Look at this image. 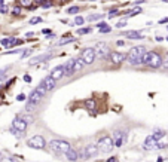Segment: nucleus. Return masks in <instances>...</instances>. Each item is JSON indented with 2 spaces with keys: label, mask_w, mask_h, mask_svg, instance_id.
Instances as JSON below:
<instances>
[{
  "label": "nucleus",
  "mask_w": 168,
  "mask_h": 162,
  "mask_svg": "<svg viewBox=\"0 0 168 162\" xmlns=\"http://www.w3.org/2000/svg\"><path fill=\"white\" fill-rule=\"evenodd\" d=\"M146 48L144 46H134L129 49L128 55H126V61L132 66H140L144 64V57H146Z\"/></svg>",
  "instance_id": "f257e3e1"
},
{
  "label": "nucleus",
  "mask_w": 168,
  "mask_h": 162,
  "mask_svg": "<svg viewBox=\"0 0 168 162\" xmlns=\"http://www.w3.org/2000/svg\"><path fill=\"white\" fill-rule=\"evenodd\" d=\"M49 147L58 155H66L72 149L70 143L66 140H52V141H49Z\"/></svg>",
  "instance_id": "f03ea898"
},
{
  "label": "nucleus",
  "mask_w": 168,
  "mask_h": 162,
  "mask_svg": "<svg viewBox=\"0 0 168 162\" xmlns=\"http://www.w3.org/2000/svg\"><path fill=\"white\" fill-rule=\"evenodd\" d=\"M144 64L152 69H159V67H162V58L156 52H147L144 57Z\"/></svg>",
  "instance_id": "7ed1b4c3"
},
{
  "label": "nucleus",
  "mask_w": 168,
  "mask_h": 162,
  "mask_svg": "<svg viewBox=\"0 0 168 162\" xmlns=\"http://www.w3.org/2000/svg\"><path fill=\"white\" fill-rule=\"evenodd\" d=\"M97 147H98L100 152H110V150L115 147V144H113V138H112L110 135H104V137H101V138L97 141Z\"/></svg>",
  "instance_id": "20e7f679"
},
{
  "label": "nucleus",
  "mask_w": 168,
  "mask_h": 162,
  "mask_svg": "<svg viewBox=\"0 0 168 162\" xmlns=\"http://www.w3.org/2000/svg\"><path fill=\"white\" fill-rule=\"evenodd\" d=\"M27 123L22 121V118H15V121L12 122V132H15L16 134V137H21V134L22 132H25V129H27Z\"/></svg>",
  "instance_id": "39448f33"
},
{
  "label": "nucleus",
  "mask_w": 168,
  "mask_h": 162,
  "mask_svg": "<svg viewBox=\"0 0 168 162\" xmlns=\"http://www.w3.org/2000/svg\"><path fill=\"white\" fill-rule=\"evenodd\" d=\"M27 146L31 149H43L46 146V141H45L43 135H33L31 138L27 140Z\"/></svg>",
  "instance_id": "423d86ee"
},
{
  "label": "nucleus",
  "mask_w": 168,
  "mask_h": 162,
  "mask_svg": "<svg viewBox=\"0 0 168 162\" xmlns=\"http://www.w3.org/2000/svg\"><path fill=\"white\" fill-rule=\"evenodd\" d=\"M81 58L84 60L85 66H91L94 63V60H95V51H94V48H85L84 51H82V57Z\"/></svg>",
  "instance_id": "0eeeda50"
},
{
  "label": "nucleus",
  "mask_w": 168,
  "mask_h": 162,
  "mask_svg": "<svg viewBox=\"0 0 168 162\" xmlns=\"http://www.w3.org/2000/svg\"><path fill=\"white\" fill-rule=\"evenodd\" d=\"M94 51H95V57L97 58H104V57H109V46H107V43H104V42H98L97 43V46L94 48Z\"/></svg>",
  "instance_id": "6e6552de"
},
{
  "label": "nucleus",
  "mask_w": 168,
  "mask_h": 162,
  "mask_svg": "<svg viewBox=\"0 0 168 162\" xmlns=\"http://www.w3.org/2000/svg\"><path fill=\"white\" fill-rule=\"evenodd\" d=\"M98 147H97V144H89V146H86L84 149V152H82V156L84 158H94V156H97L98 155Z\"/></svg>",
  "instance_id": "1a4fd4ad"
},
{
  "label": "nucleus",
  "mask_w": 168,
  "mask_h": 162,
  "mask_svg": "<svg viewBox=\"0 0 168 162\" xmlns=\"http://www.w3.org/2000/svg\"><path fill=\"white\" fill-rule=\"evenodd\" d=\"M109 58H110V61L113 63V64H122L124 61H125L126 55H124L122 52H116V51H113V52H110L109 54Z\"/></svg>",
  "instance_id": "9d476101"
},
{
  "label": "nucleus",
  "mask_w": 168,
  "mask_h": 162,
  "mask_svg": "<svg viewBox=\"0 0 168 162\" xmlns=\"http://www.w3.org/2000/svg\"><path fill=\"white\" fill-rule=\"evenodd\" d=\"M49 78H51V79H54L55 82L60 81L61 78H64V67H63V66H57V67H54V69L51 70Z\"/></svg>",
  "instance_id": "9b49d317"
},
{
  "label": "nucleus",
  "mask_w": 168,
  "mask_h": 162,
  "mask_svg": "<svg viewBox=\"0 0 168 162\" xmlns=\"http://www.w3.org/2000/svg\"><path fill=\"white\" fill-rule=\"evenodd\" d=\"M112 138H113L115 147H121V146L124 144V141H125V131H116L115 135H113Z\"/></svg>",
  "instance_id": "f8f14e48"
},
{
  "label": "nucleus",
  "mask_w": 168,
  "mask_h": 162,
  "mask_svg": "<svg viewBox=\"0 0 168 162\" xmlns=\"http://www.w3.org/2000/svg\"><path fill=\"white\" fill-rule=\"evenodd\" d=\"M63 67H64V78H70L75 73V58L69 60Z\"/></svg>",
  "instance_id": "ddd939ff"
},
{
  "label": "nucleus",
  "mask_w": 168,
  "mask_h": 162,
  "mask_svg": "<svg viewBox=\"0 0 168 162\" xmlns=\"http://www.w3.org/2000/svg\"><path fill=\"white\" fill-rule=\"evenodd\" d=\"M143 149L144 150H152V149H158V141L152 137V135H149L146 140H144V143H143Z\"/></svg>",
  "instance_id": "4468645a"
},
{
  "label": "nucleus",
  "mask_w": 168,
  "mask_h": 162,
  "mask_svg": "<svg viewBox=\"0 0 168 162\" xmlns=\"http://www.w3.org/2000/svg\"><path fill=\"white\" fill-rule=\"evenodd\" d=\"M42 98H43V95L40 94V92H37L36 89L28 95V100H27V103H31V104H39L40 101H42Z\"/></svg>",
  "instance_id": "2eb2a0df"
},
{
  "label": "nucleus",
  "mask_w": 168,
  "mask_h": 162,
  "mask_svg": "<svg viewBox=\"0 0 168 162\" xmlns=\"http://www.w3.org/2000/svg\"><path fill=\"white\" fill-rule=\"evenodd\" d=\"M39 86L45 88V89L49 92V91H52V89L55 88V81H54V79H51V78L48 76V78H45V79L40 82V85H39Z\"/></svg>",
  "instance_id": "dca6fc26"
},
{
  "label": "nucleus",
  "mask_w": 168,
  "mask_h": 162,
  "mask_svg": "<svg viewBox=\"0 0 168 162\" xmlns=\"http://www.w3.org/2000/svg\"><path fill=\"white\" fill-rule=\"evenodd\" d=\"M52 55L51 54H43V55H39V57H34L30 60V66H34V64H39V63H45L51 58Z\"/></svg>",
  "instance_id": "f3484780"
},
{
  "label": "nucleus",
  "mask_w": 168,
  "mask_h": 162,
  "mask_svg": "<svg viewBox=\"0 0 168 162\" xmlns=\"http://www.w3.org/2000/svg\"><path fill=\"white\" fill-rule=\"evenodd\" d=\"M66 158H67L70 162H76L78 159H79V153H78V150H75V149L72 147V149L66 153Z\"/></svg>",
  "instance_id": "a211bd4d"
},
{
  "label": "nucleus",
  "mask_w": 168,
  "mask_h": 162,
  "mask_svg": "<svg viewBox=\"0 0 168 162\" xmlns=\"http://www.w3.org/2000/svg\"><path fill=\"white\" fill-rule=\"evenodd\" d=\"M128 39H143V33L141 31H124L122 33Z\"/></svg>",
  "instance_id": "6ab92c4d"
},
{
  "label": "nucleus",
  "mask_w": 168,
  "mask_h": 162,
  "mask_svg": "<svg viewBox=\"0 0 168 162\" xmlns=\"http://www.w3.org/2000/svg\"><path fill=\"white\" fill-rule=\"evenodd\" d=\"M85 67V63L82 58H75V72H79Z\"/></svg>",
  "instance_id": "aec40b11"
},
{
  "label": "nucleus",
  "mask_w": 168,
  "mask_h": 162,
  "mask_svg": "<svg viewBox=\"0 0 168 162\" xmlns=\"http://www.w3.org/2000/svg\"><path fill=\"white\" fill-rule=\"evenodd\" d=\"M164 135H165V132H164V131H155V132L152 134V137H153V138H155L158 143H159V140H161Z\"/></svg>",
  "instance_id": "412c9836"
},
{
  "label": "nucleus",
  "mask_w": 168,
  "mask_h": 162,
  "mask_svg": "<svg viewBox=\"0 0 168 162\" xmlns=\"http://www.w3.org/2000/svg\"><path fill=\"white\" fill-rule=\"evenodd\" d=\"M85 107L89 109V110H94V109H95V101H94V100H86V101H85Z\"/></svg>",
  "instance_id": "4be33fe9"
},
{
  "label": "nucleus",
  "mask_w": 168,
  "mask_h": 162,
  "mask_svg": "<svg viewBox=\"0 0 168 162\" xmlns=\"http://www.w3.org/2000/svg\"><path fill=\"white\" fill-rule=\"evenodd\" d=\"M72 42H75L73 37H67V39H63V40L57 42L55 45H57V46H63V45H67V43H72Z\"/></svg>",
  "instance_id": "5701e85b"
},
{
  "label": "nucleus",
  "mask_w": 168,
  "mask_h": 162,
  "mask_svg": "<svg viewBox=\"0 0 168 162\" xmlns=\"http://www.w3.org/2000/svg\"><path fill=\"white\" fill-rule=\"evenodd\" d=\"M101 18H104V16L100 15V13H94V15H89L88 16V21H100Z\"/></svg>",
  "instance_id": "b1692460"
},
{
  "label": "nucleus",
  "mask_w": 168,
  "mask_h": 162,
  "mask_svg": "<svg viewBox=\"0 0 168 162\" xmlns=\"http://www.w3.org/2000/svg\"><path fill=\"white\" fill-rule=\"evenodd\" d=\"M79 10H81V7H79V6H72V7H69V9H67V12H69L70 15H73V13H78Z\"/></svg>",
  "instance_id": "393cba45"
},
{
  "label": "nucleus",
  "mask_w": 168,
  "mask_h": 162,
  "mask_svg": "<svg viewBox=\"0 0 168 162\" xmlns=\"http://www.w3.org/2000/svg\"><path fill=\"white\" fill-rule=\"evenodd\" d=\"M92 31V28L91 27H86V28H79L78 30V34H88V33H91Z\"/></svg>",
  "instance_id": "a878e982"
},
{
  "label": "nucleus",
  "mask_w": 168,
  "mask_h": 162,
  "mask_svg": "<svg viewBox=\"0 0 168 162\" xmlns=\"http://www.w3.org/2000/svg\"><path fill=\"white\" fill-rule=\"evenodd\" d=\"M10 43H12V39H3V40H0V45L4 46V48H9Z\"/></svg>",
  "instance_id": "bb28decb"
},
{
  "label": "nucleus",
  "mask_w": 168,
  "mask_h": 162,
  "mask_svg": "<svg viewBox=\"0 0 168 162\" xmlns=\"http://www.w3.org/2000/svg\"><path fill=\"white\" fill-rule=\"evenodd\" d=\"M34 109H37V104H31V103H27V104H25V110H27V112H31V110H34Z\"/></svg>",
  "instance_id": "cd10ccee"
},
{
  "label": "nucleus",
  "mask_w": 168,
  "mask_h": 162,
  "mask_svg": "<svg viewBox=\"0 0 168 162\" xmlns=\"http://www.w3.org/2000/svg\"><path fill=\"white\" fill-rule=\"evenodd\" d=\"M21 118H22V121L25 122V123H27V125H28V123H31V122H33V116H30V115H24V116H21Z\"/></svg>",
  "instance_id": "c85d7f7f"
},
{
  "label": "nucleus",
  "mask_w": 168,
  "mask_h": 162,
  "mask_svg": "<svg viewBox=\"0 0 168 162\" xmlns=\"http://www.w3.org/2000/svg\"><path fill=\"white\" fill-rule=\"evenodd\" d=\"M0 162H18L16 158H12V156H6V158H1Z\"/></svg>",
  "instance_id": "c756f323"
},
{
  "label": "nucleus",
  "mask_w": 168,
  "mask_h": 162,
  "mask_svg": "<svg viewBox=\"0 0 168 162\" xmlns=\"http://www.w3.org/2000/svg\"><path fill=\"white\" fill-rule=\"evenodd\" d=\"M84 22H85L84 16H76V18H75V24H76V25H82Z\"/></svg>",
  "instance_id": "7c9ffc66"
},
{
  "label": "nucleus",
  "mask_w": 168,
  "mask_h": 162,
  "mask_svg": "<svg viewBox=\"0 0 168 162\" xmlns=\"http://www.w3.org/2000/svg\"><path fill=\"white\" fill-rule=\"evenodd\" d=\"M110 31H112L110 25H104V27H101V28H100V33H110Z\"/></svg>",
  "instance_id": "2f4dec72"
},
{
  "label": "nucleus",
  "mask_w": 168,
  "mask_h": 162,
  "mask_svg": "<svg viewBox=\"0 0 168 162\" xmlns=\"http://www.w3.org/2000/svg\"><path fill=\"white\" fill-rule=\"evenodd\" d=\"M37 22H42V18L40 16H36V18H31L30 19V24H37Z\"/></svg>",
  "instance_id": "473e14b6"
},
{
  "label": "nucleus",
  "mask_w": 168,
  "mask_h": 162,
  "mask_svg": "<svg viewBox=\"0 0 168 162\" xmlns=\"http://www.w3.org/2000/svg\"><path fill=\"white\" fill-rule=\"evenodd\" d=\"M36 91H37V92H40V94H42L43 97H45V95L48 94V91H46L45 88H42V86H37V89H36Z\"/></svg>",
  "instance_id": "72a5a7b5"
},
{
  "label": "nucleus",
  "mask_w": 168,
  "mask_h": 162,
  "mask_svg": "<svg viewBox=\"0 0 168 162\" xmlns=\"http://www.w3.org/2000/svg\"><path fill=\"white\" fill-rule=\"evenodd\" d=\"M125 25H126V21H119V22L116 24L118 28H122V27H125Z\"/></svg>",
  "instance_id": "f704fd0d"
},
{
  "label": "nucleus",
  "mask_w": 168,
  "mask_h": 162,
  "mask_svg": "<svg viewBox=\"0 0 168 162\" xmlns=\"http://www.w3.org/2000/svg\"><path fill=\"white\" fill-rule=\"evenodd\" d=\"M16 100H18V101H24V100H25V95H24V94H19V95L16 97Z\"/></svg>",
  "instance_id": "c9c22d12"
},
{
  "label": "nucleus",
  "mask_w": 168,
  "mask_h": 162,
  "mask_svg": "<svg viewBox=\"0 0 168 162\" xmlns=\"http://www.w3.org/2000/svg\"><path fill=\"white\" fill-rule=\"evenodd\" d=\"M19 12H21V9H19V7H15V9L12 10V13H13V15H19Z\"/></svg>",
  "instance_id": "e433bc0d"
},
{
  "label": "nucleus",
  "mask_w": 168,
  "mask_h": 162,
  "mask_svg": "<svg viewBox=\"0 0 168 162\" xmlns=\"http://www.w3.org/2000/svg\"><path fill=\"white\" fill-rule=\"evenodd\" d=\"M24 82H27V83H30V82H31V78H30L28 75H25V76H24Z\"/></svg>",
  "instance_id": "4c0bfd02"
},
{
  "label": "nucleus",
  "mask_w": 168,
  "mask_h": 162,
  "mask_svg": "<svg viewBox=\"0 0 168 162\" xmlns=\"http://www.w3.org/2000/svg\"><path fill=\"white\" fill-rule=\"evenodd\" d=\"M162 67H164V69H167V70H168V58L165 60V61H162Z\"/></svg>",
  "instance_id": "58836bf2"
},
{
  "label": "nucleus",
  "mask_w": 168,
  "mask_h": 162,
  "mask_svg": "<svg viewBox=\"0 0 168 162\" xmlns=\"http://www.w3.org/2000/svg\"><path fill=\"white\" fill-rule=\"evenodd\" d=\"M30 52H31V51H25V52L21 55V58H25V57H28V55H30Z\"/></svg>",
  "instance_id": "ea45409f"
},
{
  "label": "nucleus",
  "mask_w": 168,
  "mask_h": 162,
  "mask_svg": "<svg viewBox=\"0 0 168 162\" xmlns=\"http://www.w3.org/2000/svg\"><path fill=\"white\" fill-rule=\"evenodd\" d=\"M107 162H118V158H115V156H113V158H110Z\"/></svg>",
  "instance_id": "a19ab883"
},
{
  "label": "nucleus",
  "mask_w": 168,
  "mask_h": 162,
  "mask_svg": "<svg viewBox=\"0 0 168 162\" xmlns=\"http://www.w3.org/2000/svg\"><path fill=\"white\" fill-rule=\"evenodd\" d=\"M116 43H118L119 46H124V45H125V42H124V40H118Z\"/></svg>",
  "instance_id": "79ce46f5"
},
{
  "label": "nucleus",
  "mask_w": 168,
  "mask_h": 162,
  "mask_svg": "<svg viewBox=\"0 0 168 162\" xmlns=\"http://www.w3.org/2000/svg\"><path fill=\"white\" fill-rule=\"evenodd\" d=\"M162 40H164V39H162L161 36H156V42H162Z\"/></svg>",
  "instance_id": "37998d69"
},
{
  "label": "nucleus",
  "mask_w": 168,
  "mask_h": 162,
  "mask_svg": "<svg viewBox=\"0 0 168 162\" xmlns=\"http://www.w3.org/2000/svg\"><path fill=\"white\" fill-rule=\"evenodd\" d=\"M167 21H168V18H164V19H161L159 22H161V24H164V22H167Z\"/></svg>",
  "instance_id": "c03bdc74"
},
{
  "label": "nucleus",
  "mask_w": 168,
  "mask_h": 162,
  "mask_svg": "<svg viewBox=\"0 0 168 162\" xmlns=\"http://www.w3.org/2000/svg\"><path fill=\"white\" fill-rule=\"evenodd\" d=\"M22 3H30V1L28 0H22Z\"/></svg>",
  "instance_id": "a18cd8bd"
},
{
  "label": "nucleus",
  "mask_w": 168,
  "mask_h": 162,
  "mask_svg": "<svg viewBox=\"0 0 168 162\" xmlns=\"http://www.w3.org/2000/svg\"><path fill=\"white\" fill-rule=\"evenodd\" d=\"M0 159H1V153H0Z\"/></svg>",
  "instance_id": "49530a36"
},
{
  "label": "nucleus",
  "mask_w": 168,
  "mask_h": 162,
  "mask_svg": "<svg viewBox=\"0 0 168 162\" xmlns=\"http://www.w3.org/2000/svg\"><path fill=\"white\" fill-rule=\"evenodd\" d=\"M167 40H168V37H167Z\"/></svg>",
  "instance_id": "de8ad7c7"
},
{
  "label": "nucleus",
  "mask_w": 168,
  "mask_h": 162,
  "mask_svg": "<svg viewBox=\"0 0 168 162\" xmlns=\"http://www.w3.org/2000/svg\"><path fill=\"white\" fill-rule=\"evenodd\" d=\"M167 30H168V27H167Z\"/></svg>",
  "instance_id": "09e8293b"
}]
</instances>
